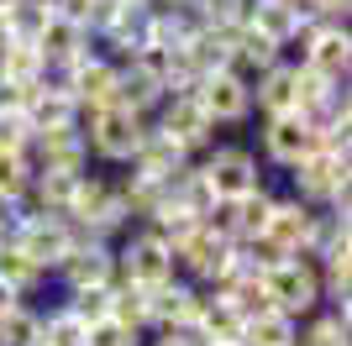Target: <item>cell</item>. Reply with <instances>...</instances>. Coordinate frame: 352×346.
<instances>
[{
  "label": "cell",
  "instance_id": "1",
  "mask_svg": "<svg viewBox=\"0 0 352 346\" xmlns=\"http://www.w3.org/2000/svg\"><path fill=\"white\" fill-rule=\"evenodd\" d=\"M79 236H95V242H111L116 231H132V216H126V205L116 194V178H105V173H85L79 184H74V200L63 210Z\"/></svg>",
  "mask_w": 352,
  "mask_h": 346
},
{
  "label": "cell",
  "instance_id": "2",
  "mask_svg": "<svg viewBox=\"0 0 352 346\" xmlns=\"http://www.w3.org/2000/svg\"><path fill=\"white\" fill-rule=\"evenodd\" d=\"M289 184H294V200L305 205V210H337V216H347V189H352L347 158L305 152V158L289 168Z\"/></svg>",
  "mask_w": 352,
  "mask_h": 346
},
{
  "label": "cell",
  "instance_id": "3",
  "mask_svg": "<svg viewBox=\"0 0 352 346\" xmlns=\"http://www.w3.org/2000/svg\"><path fill=\"white\" fill-rule=\"evenodd\" d=\"M6 242L21 252V257H32L43 273H53L63 257H69V246L79 242V231L69 226L63 216H37V210H16L11 216V231H6Z\"/></svg>",
  "mask_w": 352,
  "mask_h": 346
},
{
  "label": "cell",
  "instance_id": "4",
  "mask_svg": "<svg viewBox=\"0 0 352 346\" xmlns=\"http://www.w3.org/2000/svg\"><path fill=\"white\" fill-rule=\"evenodd\" d=\"M116 278L121 284H132V288H163V284H174L179 268H174V246L163 242L158 231H126V242L116 246Z\"/></svg>",
  "mask_w": 352,
  "mask_h": 346
},
{
  "label": "cell",
  "instance_id": "5",
  "mask_svg": "<svg viewBox=\"0 0 352 346\" xmlns=\"http://www.w3.org/2000/svg\"><path fill=\"white\" fill-rule=\"evenodd\" d=\"M147 121L132 111H121V105H100V111H85L79 121V137H85V152L100 163H132L137 142H142Z\"/></svg>",
  "mask_w": 352,
  "mask_h": 346
},
{
  "label": "cell",
  "instance_id": "6",
  "mask_svg": "<svg viewBox=\"0 0 352 346\" xmlns=\"http://www.w3.org/2000/svg\"><path fill=\"white\" fill-rule=\"evenodd\" d=\"M195 173L210 184L216 205H232V200H242V194H252V189H263L258 152H252V147H242V142H216L206 158L195 163Z\"/></svg>",
  "mask_w": 352,
  "mask_h": 346
},
{
  "label": "cell",
  "instance_id": "7",
  "mask_svg": "<svg viewBox=\"0 0 352 346\" xmlns=\"http://www.w3.org/2000/svg\"><path fill=\"white\" fill-rule=\"evenodd\" d=\"M263 294H268V304L289 320L316 315V304H321V273H316V262H305V257H284L279 268L263 273Z\"/></svg>",
  "mask_w": 352,
  "mask_h": 346
},
{
  "label": "cell",
  "instance_id": "8",
  "mask_svg": "<svg viewBox=\"0 0 352 346\" xmlns=\"http://www.w3.org/2000/svg\"><path fill=\"white\" fill-rule=\"evenodd\" d=\"M300 63L326 73V79H337V84H347V69H352L347 21H310V27L300 32Z\"/></svg>",
  "mask_w": 352,
  "mask_h": 346
},
{
  "label": "cell",
  "instance_id": "9",
  "mask_svg": "<svg viewBox=\"0 0 352 346\" xmlns=\"http://www.w3.org/2000/svg\"><path fill=\"white\" fill-rule=\"evenodd\" d=\"M63 284V294H79V288H111L116 284V246L95 242V236H79L69 246V257L53 268Z\"/></svg>",
  "mask_w": 352,
  "mask_h": 346
},
{
  "label": "cell",
  "instance_id": "10",
  "mask_svg": "<svg viewBox=\"0 0 352 346\" xmlns=\"http://www.w3.org/2000/svg\"><path fill=\"white\" fill-rule=\"evenodd\" d=\"M163 100H168V84H163L158 53H142V58L116 63V105H121V111H132V115L147 121Z\"/></svg>",
  "mask_w": 352,
  "mask_h": 346
},
{
  "label": "cell",
  "instance_id": "11",
  "mask_svg": "<svg viewBox=\"0 0 352 346\" xmlns=\"http://www.w3.org/2000/svg\"><path fill=\"white\" fill-rule=\"evenodd\" d=\"M153 126L158 131H168V137H174L179 147H184V152H210V147H216V121H210L206 115V105L195 100L190 89H184V95H168V100L158 105V121H153Z\"/></svg>",
  "mask_w": 352,
  "mask_h": 346
},
{
  "label": "cell",
  "instance_id": "12",
  "mask_svg": "<svg viewBox=\"0 0 352 346\" xmlns=\"http://www.w3.org/2000/svg\"><path fill=\"white\" fill-rule=\"evenodd\" d=\"M63 89L74 95L79 111H100V105H116V58H105L100 47L85 53L79 63H69L63 73H53Z\"/></svg>",
  "mask_w": 352,
  "mask_h": 346
},
{
  "label": "cell",
  "instance_id": "13",
  "mask_svg": "<svg viewBox=\"0 0 352 346\" xmlns=\"http://www.w3.org/2000/svg\"><path fill=\"white\" fill-rule=\"evenodd\" d=\"M226 257H232V242L216 236L206 220H200V226L174 246V268H179V273H190L184 284H195V288H210V284H216L221 268H226Z\"/></svg>",
  "mask_w": 352,
  "mask_h": 346
},
{
  "label": "cell",
  "instance_id": "14",
  "mask_svg": "<svg viewBox=\"0 0 352 346\" xmlns=\"http://www.w3.org/2000/svg\"><path fill=\"white\" fill-rule=\"evenodd\" d=\"M200 310H206V288L184 284V278L147 288V331H195Z\"/></svg>",
  "mask_w": 352,
  "mask_h": 346
},
{
  "label": "cell",
  "instance_id": "15",
  "mask_svg": "<svg viewBox=\"0 0 352 346\" xmlns=\"http://www.w3.org/2000/svg\"><path fill=\"white\" fill-rule=\"evenodd\" d=\"M190 95L206 105V115L216 121V126H236V121H248V115H252V84H248V79H236L232 69L206 73Z\"/></svg>",
  "mask_w": 352,
  "mask_h": 346
},
{
  "label": "cell",
  "instance_id": "16",
  "mask_svg": "<svg viewBox=\"0 0 352 346\" xmlns=\"http://www.w3.org/2000/svg\"><path fill=\"white\" fill-rule=\"evenodd\" d=\"M32 47H37V58L47 63V73H63L69 63H79L85 53H95V37H89L74 16L58 11V16H47V21H43V32L32 37Z\"/></svg>",
  "mask_w": 352,
  "mask_h": 346
},
{
  "label": "cell",
  "instance_id": "17",
  "mask_svg": "<svg viewBox=\"0 0 352 346\" xmlns=\"http://www.w3.org/2000/svg\"><path fill=\"white\" fill-rule=\"evenodd\" d=\"M85 121V111L74 105V95L47 73L43 84L32 89V100H27V126H32V137H47V131H74Z\"/></svg>",
  "mask_w": 352,
  "mask_h": 346
},
{
  "label": "cell",
  "instance_id": "18",
  "mask_svg": "<svg viewBox=\"0 0 352 346\" xmlns=\"http://www.w3.org/2000/svg\"><path fill=\"white\" fill-rule=\"evenodd\" d=\"M126 168H132V173H142V178H153V184H174L179 173L190 168V152H184V147H179L174 137H168V131L147 126Z\"/></svg>",
  "mask_w": 352,
  "mask_h": 346
},
{
  "label": "cell",
  "instance_id": "19",
  "mask_svg": "<svg viewBox=\"0 0 352 346\" xmlns=\"http://www.w3.org/2000/svg\"><path fill=\"white\" fill-rule=\"evenodd\" d=\"M32 173H69V178H79V173L89 168V152H85V137H79V126L74 131H47V137H32Z\"/></svg>",
  "mask_w": 352,
  "mask_h": 346
},
{
  "label": "cell",
  "instance_id": "20",
  "mask_svg": "<svg viewBox=\"0 0 352 346\" xmlns=\"http://www.w3.org/2000/svg\"><path fill=\"white\" fill-rule=\"evenodd\" d=\"M263 152L268 163H279V168H294V163L305 158V152H316V131H310L305 115H268L263 121Z\"/></svg>",
  "mask_w": 352,
  "mask_h": 346
},
{
  "label": "cell",
  "instance_id": "21",
  "mask_svg": "<svg viewBox=\"0 0 352 346\" xmlns=\"http://www.w3.org/2000/svg\"><path fill=\"white\" fill-rule=\"evenodd\" d=\"M258 37H268L274 47H289V43H300V32L310 27L305 21V11L294 5V0H248V16H242Z\"/></svg>",
  "mask_w": 352,
  "mask_h": 346
},
{
  "label": "cell",
  "instance_id": "22",
  "mask_svg": "<svg viewBox=\"0 0 352 346\" xmlns=\"http://www.w3.org/2000/svg\"><path fill=\"white\" fill-rule=\"evenodd\" d=\"M100 43L111 47V53H121L116 63L153 53V11H147V5H121V16L100 32Z\"/></svg>",
  "mask_w": 352,
  "mask_h": 346
},
{
  "label": "cell",
  "instance_id": "23",
  "mask_svg": "<svg viewBox=\"0 0 352 346\" xmlns=\"http://www.w3.org/2000/svg\"><path fill=\"white\" fill-rule=\"evenodd\" d=\"M310 216L316 210H305V205L294 200V194H274V210H268V226H263V242L279 246L284 257H300V246H305V231H310Z\"/></svg>",
  "mask_w": 352,
  "mask_h": 346
},
{
  "label": "cell",
  "instance_id": "24",
  "mask_svg": "<svg viewBox=\"0 0 352 346\" xmlns=\"http://www.w3.org/2000/svg\"><path fill=\"white\" fill-rule=\"evenodd\" d=\"M274 63H284V47H274L268 37H258V32L242 21V27H236V37H232V63H226V69H232L236 79H248V84H252V79H258V73H268Z\"/></svg>",
  "mask_w": 352,
  "mask_h": 346
},
{
  "label": "cell",
  "instance_id": "25",
  "mask_svg": "<svg viewBox=\"0 0 352 346\" xmlns=\"http://www.w3.org/2000/svg\"><path fill=\"white\" fill-rule=\"evenodd\" d=\"M252 105L263 111V121H268V115H289L294 111V63H289V58L252 79Z\"/></svg>",
  "mask_w": 352,
  "mask_h": 346
},
{
  "label": "cell",
  "instance_id": "26",
  "mask_svg": "<svg viewBox=\"0 0 352 346\" xmlns=\"http://www.w3.org/2000/svg\"><path fill=\"white\" fill-rule=\"evenodd\" d=\"M195 341L200 346H242V315L226 310L216 294H206V310L195 320Z\"/></svg>",
  "mask_w": 352,
  "mask_h": 346
},
{
  "label": "cell",
  "instance_id": "27",
  "mask_svg": "<svg viewBox=\"0 0 352 346\" xmlns=\"http://www.w3.org/2000/svg\"><path fill=\"white\" fill-rule=\"evenodd\" d=\"M27 189H32V158L27 152H0V216L6 220L27 205Z\"/></svg>",
  "mask_w": 352,
  "mask_h": 346
},
{
  "label": "cell",
  "instance_id": "28",
  "mask_svg": "<svg viewBox=\"0 0 352 346\" xmlns=\"http://www.w3.org/2000/svg\"><path fill=\"white\" fill-rule=\"evenodd\" d=\"M316 273H321V299L331 310H347V294H352V246H337V252H326L316 262Z\"/></svg>",
  "mask_w": 352,
  "mask_h": 346
},
{
  "label": "cell",
  "instance_id": "29",
  "mask_svg": "<svg viewBox=\"0 0 352 346\" xmlns=\"http://www.w3.org/2000/svg\"><path fill=\"white\" fill-rule=\"evenodd\" d=\"M0 284L11 288L16 299H27V294H37V288L47 284V273H43L32 257H21L11 242H6V246H0Z\"/></svg>",
  "mask_w": 352,
  "mask_h": 346
},
{
  "label": "cell",
  "instance_id": "30",
  "mask_svg": "<svg viewBox=\"0 0 352 346\" xmlns=\"http://www.w3.org/2000/svg\"><path fill=\"white\" fill-rule=\"evenodd\" d=\"M294 336H300V320L279 315V310H263L242 325V346H294Z\"/></svg>",
  "mask_w": 352,
  "mask_h": 346
},
{
  "label": "cell",
  "instance_id": "31",
  "mask_svg": "<svg viewBox=\"0 0 352 346\" xmlns=\"http://www.w3.org/2000/svg\"><path fill=\"white\" fill-rule=\"evenodd\" d=\"M195 32H200V21H195L190 11H153V53H179V47H190Z\"/></svg>",
  "mask_w": 352,
  "mask_h": 346
},
{
  "label": "cell",
  "instance_id": "32",
  "mask_svg": "<svg viewBox=\"0 0 352 346\" xmlns=\"http://www.w3.org/2000/svg\"><path fill=\"white\" fill-rule=\"evenodd\" d=\"M111 320L126 325V331L147 336V288H132V284H111Z\"/></svg>",
  "mask_w": 352,
  "mask_h": 346
},
{
  "label": "cell",
  "instance_id": "33",
  "mask_svg": "<svg viewBox=\"0 0 352 346\" xmlns=\"http://www.w3.org/2000/svg\"><path fill=\"white\" fill-rule=\"evenodd\" d=\"M294 346H347V310H326V315H305Z\"/></svg>",
  "mask_w": 352,
  "mask_h": 346
},
{
  "label": "cell",
  "instance_id": "34",
  "mask_svg": "<svg viewBox=\"0 0 352 346\" xmlns=\"http://www.w3.org/2000/svg\"><path fill=\"white\" fill-rule=\"evenodd\" d=\"M190 16L206 32H232V27H242L248 0H190Z\"/></svg>",
  "mask_w": 352,
  "mask_h": 346
},
{
  "label": "cell",
  "instance_id": "35",
  "mask_svg": "<svg viewBox=\"0 0 352 346\" xmlns=\"http://www.w3.org/2000/svg\"><path fill=\"white\" fill-rule=\"evenodd\" d=\"M85 320L74 315L69 304H58V310H47L43 315V346H85Z\"/></svg>",
  "mask_w": 352,
  "mask_h": 346
},
{
  "label": "cell",
  "instance_id": "36",
  "mask_svg": "<svg viewBox=\"0 0 352 346\" xmlns=\"http://www.w3.org/2000/svg\"><path fill=\"white\" fill-rule=\"evenodd\" d=\"M43 341V315L16 304L11 315H0V346H37Z\"/></svg>",
  "mask_w": 352,
  "mask_h": 346
},
{
  "label": "cell",
  "instance_id": "37",
  "mask_svg": "<svg viewBox=\"0 0 352 346\" xmlns=\"http://www.w3.org/2000/svg\"><path fill=\"white\" fill-rule=\"evenodd\" d=\"M63 304H69V310L85 320V325H100V320H111V288H79V294H69Z\"/></svg>",
  "mask_w": 352,
  "mask_h": 346
},
{
  "label": "cell",
  "instance_id": "38",
  "mask_svg": "<svg viewBox=\"0 0 352 346\" xmlns=\"http://www.w3.org/2000/svg\"><path fill=\"white\" fill-rule=\"evenodd\" d=\"M147 336L126 331V325H116V320H100V325H89L85 331V346H142Z\"/></svg>",
  "mask_w": 352,
  "mask_h": 346
},
{
  "label": "cell",
  "instance_id": "39",
  "mask_svg": "<svg viewBox=\"0 0 352 346\" xmlns=\"http://www.w3.org/2000/svg\"><path fill=\"white\" fill-rule=\"evenodd\" d=\"M0 152H32L27 115H0Z\"/></svg>",
  "mask_w": 352,
  "mask_h": 346
},
{
  "label": "cell",
  "instance_id": "40",
  "mask_svg": "<svg viewBox=\"0 0 352 346\" xmlns=\"http://www.w3.org/2000/svg\"><path fill=\"white\" fill-rule=\"evenodd\" d=\"M347 5L352 0H305L300 11H305V21H347Z\"/></svg>",
  "mask_w": 352,
  "mask_h": 346
},
{
  "label": "cell",
  "instance_id": "41",
  "mask_svg": "<svg viewBox=\"0 0 352 346\" xmlns=\"http://www.w3.org/2000/svg\"><path fill=\"white\" fill-rule=\"evenodd\" d=\"M27 100H32V89H27V84L0 79V115H27Z\"/></svg>",
  "mask_w": 352,
  "mask_h": 346
},
{
  "label": "cell",
  "instance_id": "42",
  "mask_svg": "<svg viewBox=\"0 0 352 346\" xmlns=\"http://www.w3.org/2000/svg\"><path fill=\"white\" fill-rule=\"evenodd\" d=\"M142 346H200V341H195V331H158L153 341H142Z\"/></svg>",
  "mask_w": 352,
  "mask_h": 346
},
{
  "label": "cell",
  "instance_id": "43",
  "mask_svg": "<svg viewBox=\"0 0 352 346\" xmlns=\"http://www.w3.org/2000/svg\"><path fill=\"white\" fill-rule=\"evenodd\" d=\"M16 304H21V299H16V294H11V288H6V284H0V315H11V310H16Z\"/></svg>",
  "mask_w": 352,
  "mask_h": 346
},
{
  "label": "cell",
  "instance_id": "44",
  "mask_svg": "<svg viewBox=\"0 0 352 346\" xmlns=\"http://www.w3.org/2000/svg\"><path fill=\"white\" fill-rule=\"evenodd\" d=\"M6 231H11V220H6V216H0V246H6Z\"/></svg>",
  "mask_w": 352,
  "mask_h": 346
},
{
  "label": "cell",
  "instance_id": "45",
  "mask_svg": "<svg viewBox=\"0 0 352 346\" xmlns=\"http://www.w3.org/2000/svg\"><path fill=\"white\" fill-rule=\"evenodd\" d=\"M11 5H16V0H0V11H11Z\"/></svg>",
  "mask_w": 352,
  "mask_h": 346
},
{
  "label": "cell",
  "instance_id": "46",
  "mask_svg": "<svg viewBox=\"0 0 352 346\" xmlns=\"http://www.w3.org/2000/svg\"><path fill=\"white\" fill-rule=\"evenodd\" d=\"M294 5H305V0H294Z\"/></svg>",
  "mask_w": 352,
  "mask_h": 346
},
{
  "label": "cell",
  "instance_id": "47",
  "mask_svg": "<svg viewBox=\"0 0 352 346\" xmlns=\"http://www.w3.org/2000/svg\"><path fill=\"white\" fill-rule=\"evenodd\" d=\"M37 346H43V341H37Z\"/></svg>",
  "mask_w": 352,
  "mask_h": 346
}]
</instances>
